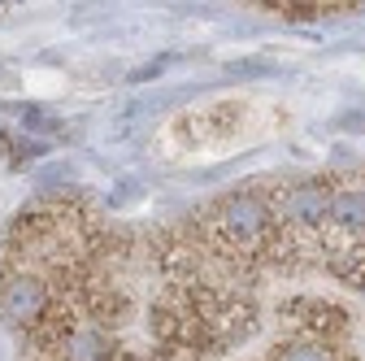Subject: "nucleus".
<instances>
[{
  "label": "nucleus",
  "mask_w": 365,
  "mask_h": 361,
  "mask_svg": "<svg viewBox=\"0 0 365 361\" xmlns=\"http://www.w3.org/2000/svg\"><path fill=\"white\" fill-rule=\"evenodd\" d=\"M53 309V292L31 275H14V270H0V318L9 327H26L35 331L39 318Z\"/></svg>",
  "instance_id": "1"
},
{
  "label": "nucleus",
  "mask_w": 365,
  "mask_h": 361,
  "mask_svg": "<svg viewBox=\"0 0 365 361\" xmlns=\"http://www.w3.org/2000/svg\"><path fill=\"white\" fill-rule=\"evenodd\" d=\"M118 344L101 327H74V335L61 348V361H118Z\"/></svg>",
  "instance_id": "2"
},
{
  "label": "nucleus",
  "mask_w": 365,
  "mask_h": 361,
  "mask_svg": "<svg viewBox=\"0 0 365 361\" xmlns=\"http://www.w3.org/2000/svg\"><path fill=\"white\" fill-rule=\"evenodd\" d=\"M31 335H35V344H39L43 352H57V357H61L66 340L74 335V313H70L66 305H53V309L39 318V327H35Z\"/></svg>",
  "instance_id": "3"
},
{
  "label": "nucleus",
  "mask_w": 365,
  "mask_h": 361,
  "mask_svg": "<svg viewBox=\"0 0 365 361\" xmlns=\"http://www.w3.org/2000/svg\"><path fill=\"white\" fill-rule=\"evenodd\" d=\"M87 313H91L96 322L113 327L122 313H126V300H122L118 292H105V288H101V292H87Z\"/></svg>",
  "instance_id": "4"
},
{
  "label": "nucleus",
  "mask_w": 365,
  "mask_h": 361,
  "mask_svg": "<svg viewBox=\"0 0 365 361\" xmlns=\"http://www.w3.org/2000/svg\"><path fill=\"white\" fill-rule=\"evenodd\" d=\"M274 361H331L317 344H309V340H296V344H283L279 352H274Z\"/></svg>",
  "instance_id": "5"
},
{
  "label": "nucleus",
  "mask_w": 365,
  "mask_h": 361,
  "mask_svg": "<svg viewBox=\"0 0 365 361\" xmlns=\"http://www.w3.org/2000/svg\"><path fill=\"white\" fill-rule=\"evenodd\" d=\"M22 122H26V126H35V131H53V122L43 118L39 109H26V113H22Z\"/></svg>",
  "instance_id": "6"
},
{
  "label": "nucleus",
  "mask_w": 365,
  "mask_h": 361,
  "mask_svg": "<svg viewBox=\"0 0 365 361\" xmlns=\"http://www.w3.org/2000/svg\"><path fill=\"white\" fill-rule=\"evenodd\" d=\"M153 361H196V357H192V352H182V348H170V344H165Z\"/></svg>",
  "instance_id": "7"
},
{
  "label": "nucleus",
  "mask_w": 365,
  "mask_h": 361,
  "mask_svg": "<svg viewBox=\"0 0 365 361\" xmlns=\"http://www.w3.org/2000/svg\"><path fill=\"white\" fill-rule=\"evenodd\" d=\"M118 361H135V357H118Z\"/></svg>",
  "instance_id": "8"
}]
</instances>
